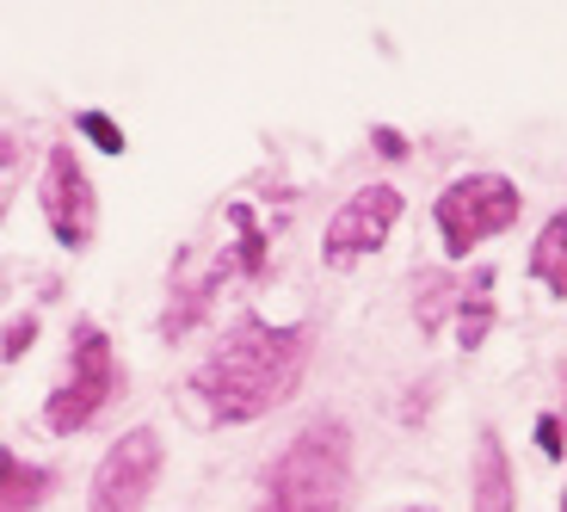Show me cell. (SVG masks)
<instances>
[{
  "label": "cell",
  "instance_id": "1",
  "mask_svg": "<svg viewBox=\"0 0 567 512\" xmlns=\"http://www.w3.org/2000/svg\"><path fill=\"white\" fill-rule=\"evenodd\" d=\"M309 352H315V328L309 321H259V315H241L228 340L192 370V396L204 401L210 420L223 427H247L259 413H271L278 401L297 396L302 370H309Z\"/></svg>",
  "mask_w": 567,
  "mask_h": 512
},
{
  "label": "cell",
  "instance_id": "2",
  "mask_svg": "<svg viewBox=\"0 0 567 512\" xmlns=\"http://www.w3.org/2000/svg\"><path fill=\"white\" fill-rule=\"evenodd\" d=\"M352 488V432L340 420H309L266 470V512H340Z\"/></svg>",
  "mask_w": 567,
  "mask_h": 512
},
{
  "label": "cell",
  "instance_id": "3",
  "mask_svg": "<svg viewBox=\"0 0 567 512\" xmlns=\"http://www.w3.org/2000/svg\"><path fill=\"white\" fill-rule=\"evenodd\" d=\"M117 352H112V334L100 328V321H74L69 334V377H62L56 389H50V401H43V427L50 432H86L93 420L105 413V401L117 396Z\"/></svg>",
  "mask_w": 567,
  "mask_h": 512
},
{
  "label": "cell",
  "instance_id": "4",
  "mask_svg": "<svg viewBox=\"0 0 567 512\" xmlns=\"http://www.w3.org/2000/svg\"><path fill=\"white\" fill-rule=\"evenodd\" d=\"M525 198H518V185L506 173H463L439 192L432 216H439V235H444V259H468L482 242L506 235L518 223Z\"/></svg>",
  "mask_w": 567,
  "mask_h": 512
},
{
  "label": "cell",
  "instance_id": "5",
  "mask_svg": "<svg viewBox=\"0 0 567 512\" xmlns=\"http://www.w3.org/2000/svg\"><path fill=\"white\" fill-rule=\"evenodd\" d=\"M161 482V432L130 427L112 451L100 457L93 488H86V512H142Z\"/></svg>",
  "mask_w": 567,
  "mask_h": 512
},
{
  "label": "cell",
  "instance_id": "6",
  "mask_svg": "<svg viewBox=\"0 0 567 512\" xmlns=\"http://www.w3.org/2000/svg\"><path fill=\"white\" fill-rule=\"evenodd\" d=\"M38 204H43V223L56 235L69 254H81L93 242V228H100V204H93V180L81 173V155L74 149H50L43 161V180H38Z\"/></svg>",
  "mask_w": 567,
  "mask_h": 512
},
{
  "label": "cell",
  "instance_id": "7",
  "mask_svg": "<svg viewBox=\"0 0 567 512\" xmlns=\"http://www.w3.org/2000/svg\"><path fill=\"white\" fill-rule=\"evenodd\" d=\"M395 223H401V192L395 185H364V192H352V198L333 211V223H327V242H321L327 266H352V259L377 254Z\"/></svg>",
  "mask_w": 567,
  "mask_h": 512
},
{
  "label": "cell",
  "instance_id": "8",
  "mask_svg": "<svg viewBox=\"0 0 567 512\" xmlns=\"http://www.w3.org/2000/svg\"><path fill=\"white\" fill-rule=\"evenodd\" d=\"M468 500H475V512H512L518 506V494H512V457H506V444H499L494 427H482V439H475Z\"/></svg>",
  "mask_w": 567,
  "mask_h": 512
},
{
  "label": "cell",
  "instance_id": "9",
  "mask_svg": "<svg viewBox=\"0 0 567 512\" xmlns=\"http://www.w3.org/2000/svg\"><path fill=\"white\" fill-rule=\"evenodd\" d=\"M530 278H543L549 297H567V211H555L537 228V247H530Z\"/></svg>",
  "mask_w": 567,
  "mask_h": 512
},
{
  "label": "cell",
  "instance_id": "10",
  "mask_svg": "<svg viewBox=\"0 0 567 512\" xmlns=\"http://www.w3.org/2000/svg\"><path fill=\"white\" fill-rule=\"evenodd\" d=\"M43 488H50V470L25 463V457L0 451V512H38Z\"/></svg>",
  "mask_w": 567,
  "mask_h": 512
},
{
  "label": "cell",
  "instance_id": "11",
  "mask_svg": "<svg viewBox=\"0 0 567 512\" xmlns=\"http://www.w3.org/2000/svg\"><path fill=\"white\" fill-rule=\"evenodd\" d=\"M487 290H494V272H482V278L456 297V346H463V352H475V346L487 340V328H494V297H487Z\"/></svg>",
  "mask_w": 567,
  "mask_h": 512
},
{
  "label": "cell",
  "instance_id": "12",
  "mask_svg": "<svg viewBox=\"0 0 567 512\" xmlns=\"http://www.w3.org/2000/svg\"><path fill=\"white\" fill-rule=\"evenodd\" d=\"M413 290H420V297H413V321H420V334H439L444 315H451V303L463 297V290L451 285V272H425Z\"/></svg>",
  "mask_w": 567,
  "mask_h": 512
},
{
  "label": "cell",
  "instance_id": "13",
  "mask_svg": "<svg viewBox=\"0 0 567 512\" xmlns=\"http://www.w3.org/2000/svg\"><path fill=\"white\" fill-rule=\"evenodd\" d=\"M81 136L100 149V155H124V130H117L105 112H81Z\"/></svg>",
  "mask_w": 567,
  "mask_h": 512
},
{
  "label": "cell",
  "instance_id": "14",
  "mask_svg": "<svg viewBox=\"0 0 567 512\" xmlns=\"http://www.w3.org/2000/svg\"><path fill=\"white\" fill-rule=\"evenodd\" d=\"M31 340H38V315H19L13 328H7V346H0V358H7V365H19Z\"/></svg>",
  "mask_w": 567,
  "mask_h": 512
},
{
  "label": "cell",
  "instance_id": "15",
  "mask_svg": "<svg viewBox=\"0 0 567 512\" xmlns=\"http://www.w3.org/2000/svg\"><path fill=\"white\" fill-rule=\"evenodd\" d=\"M537 444H543V457H567V444H561V420H555V413H543V420H537Z\"/></svg>",
  "mask_w": 567,
  "mask_h": 512
},
{
  "label": "cell",
  "instance_id": "16",
  "mask_svg": "<svg viewBox=\"0 0 567 512\" xmlns=\"http://www.w3.org/2000/svg\"><path fill=\"white\" fill-rule=\"evenodd\" d=\"M377 149H383L389 161H401V155H408V136H401V130H389V124H383V130H377Z\"/></svg>",
  "mask_w": 567,
  "mask_h": 512
},
{
  "label": "cell",
  "instance_id": "17",
  "mask_svg": "<svg viewBox=\"0 0 567 512\" xmlns=\"http://www.w3.org/2000/svg\"><path fill=\"white\" fill-rule=\"evenodd\" d=\"M413 512H432V506H413Z\"/></svg>",
  "mask_w": 567,
  "mask_h": 512
},
{
  "label": "cell",
  "instance_id": "18",
  "mask_svg": "<svg viewBox=\"0 0 567 512\" xmlns=\"http://www.w3.org/2000/svg\"><path fill=\"white\" fill-rule=\"evenodd\" d=\"M561 512H567V494H561Z\"/></svg>",
  "mask_w": 567,
  "mask_h": 512
}]
</instances>
